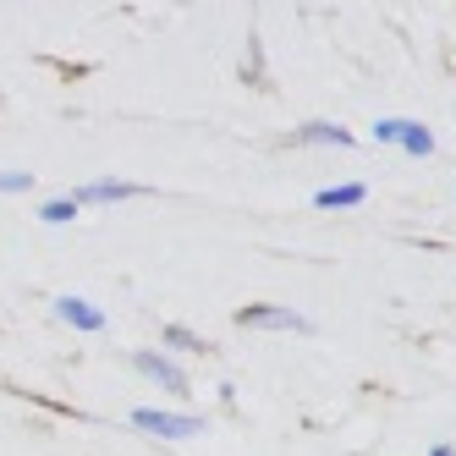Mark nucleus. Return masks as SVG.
<instances>
[{
    "mask_svg": "<svg viewBox=\"0 0 456 456\" xmlns=\"http://www.w3.org/2000/svg\"><path fill=\"white\" fill-rule=\"evenodd\" d=\"M133 429L154 435V440H199L204 435V418H192V412H166V407H133Z\"/></svg>",
    "mask_w": 456,
    "mask_h": 456,
    "instance_id": "nucleus-1",
    "label": "nucleus"
},
{
    "mask_svg": "<svg viewBox=\"0 0 456 456\" xmlns=\"http://www.w3.org/2000/svg\"><path fill=\"white\" fill-rule=\"evenodd\" d=\"M374 143H396V149H407L412 159H429L435 154V133L423 121H412V116H379L374 121Z\"/></svg>",
    "mask_w": 456,
    "mask_h": 456,
    "instance_id": "nucleus-2",
    "label": "nucleus"
},
{
    "mask_svg": "<svg viewBox=\"0 0 456 456\" xmlns=\"http://www.w3.org/2000/svg\"><path fill=\"white\" fill-rule=\"evenodd\" d=\"M133 369H138L149 385H159L166 396H176V402H187V396H192V379H187V369L176 363L171 352H133Z\"/></svg>",
    "mask_w": 456,
    "mask_h": 456,
    "instance_id": "nucleus-3",
    "label": "nucleus"
},
{
    "mask_svg": "<svg viewBox=\"0 0 456 456\" xmlns=\"http://www.w3.org/2000/svg\"><path fill=\"white\" fill-rule=\"evenodd\" d=\"M242 330H291V336H314V319L297 308H281V303H248L237 314Z\"/></svg>",
    "mask_w": 456,
    "mask_h": 456,
    "instance_id": "nucleus-4",
    "label": "nucleus"
},
{
    "mask_svg": "<svg viewBox=\"0 0 456 456\" xmlns=\"http://www.w3.org/2000/svg\"><path fill=\"white\" fill-rule=\"evenodd\" d=\"M126 199H143V182H121V176H105V182H83L72 192L77 209H105V204H126Z\"/></svg>",
    "mask_w": 456,
    "mask_h": 456,
    "instance_id": "nucleus-5",
    "label": "nucleus"
},
{
    "mask_svg": "<svg viewBox=\"0 0 456 456\" xmlns=\"http://www.w3.org/2000/svg\"><path fill=\"white\" fill-rule=\"evenodd\" d=\"M50 314L61 324H72V330H83V336H100L105 330V308L88 303V297H77V291H61V297L50 303Z\"/></svg>",
    "mask_w": 456,
    "mask_h": 456,
    "instance_id": "nucleus-6",
    "label": "nucleus"
},
{
    "mask_svg": "<svg viewBox=\"0 0 456 456\" xmlns=\"http://www.w3.org/2000/svg\"><path fill=\"white\" fill-rule=\"evenodd\" d=\"M286 143H330V149H357L363 138L346 133L341 121H303V126H297V133H291Z\"/></svg>",
    "mask_w": 456,
    "mask_h": 456,
    "instance_id": "nucleus-7",
    "label": "nucleus"
},
{
    "mask_svg": "<svg viewBox=\"0 0 456 456\" xmlns=\"http://www.w3.org/2000/svg\"><path fill=\"white\" fill-rule=\"evenodd\" d=\"M363 199H369L363 182H341V187H319L314 192V209H357Z\"/></svg>",
    "mask_w": 456,
    "mask_h": 456,
    "instance_id": "nucleus-8",
    "label": "nucleus"
},
{
    "mask_svg": "<svg viewBox=\"0 0 456 456\" xmlns=\"http://www.w3.org/2000/svg\"><path fill=\"white\" fill-rule=\"evenodd\" d=\"M159 336H166V346H159V352H209V341L199 336V330H187V324H166V330H159Z\"/></svg>",
    "mask_w": 456,
    "mask_h": 456,
    "instance_id": "nucleus-9",
    "label": "nucleus"
},
{
    "mask_svg": "<svg viewBox=\"0 0 456 456\" xmlns=\"http://www.w3.org/2000/svg\"><path fill=\"white\" fill-rule=\"evenodd\" d=\"M77 215H83V209L72 204V192H67V199H45V204H39V220H45V225H72Z\"/></svg>",
    "mask_w": 456,
    "mask_h": 456,
    "instance_id": "nucleus-10",
    "label": "nucleus"
},
{
    "mask_svg": "<svg viewBox=\"0 0 456 456\" xmlns=\"http://www.w3.org/2000/svg\"><path fill=\"white\" fill-rule=\"evenodd\" d=\"M28 187H34L28 171H0V192H28Z\"/></svg>",
    "mask_w": 456,
    "mask_h": 456,
    "instance_id": "nucleus-11",
    "label": "nucleus"
},
{
    "mask_svg": "<svg viewBox=\"0 0 456 456\" xmlns=\"http://www.w3.org/2000/svg\"><path fill=\"white\" fill-rule=\"evenodd\" d=\"M429 456H456V445H435V451H429Z\"/></svg>",
    "mask_w": 456,
    "mask_h": 456,
    "instance_id": "nucleus-12",
    "label": "nucleus"
}]
</instances>
